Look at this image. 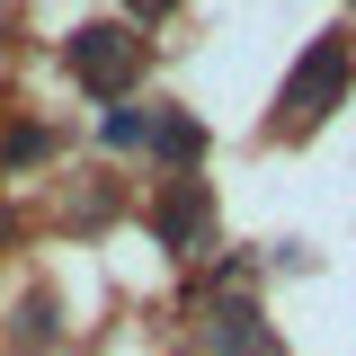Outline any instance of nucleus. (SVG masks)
<instances>
[{
  "mask_svg": "<svg viewBox=\"0 0 356 356\" xmlns=\"http://www.w3.org/2000/svg\"><path fill=\"white\" fill-rule=\"evenodd\" d=\"M72 72H81L89 98H107V107H116V89L143 72V44H134L125 27H81V36H72Z\"/></svg>",
  "mask_w": 356,
  "mask_h": 356,
  "instance_id": "f257e3e1",
  "label": "nucleus"
},
{
  "mask_svg": "<svg viewBox=\"0 0 356 356\" xmlns=\"http://www.w3.org/2000/svg\"><path fill=\"white\" fill-rule=\"evenodd\" d=\"M339 89H348V44H339V36H321V44L303 54V63H294V81H285V98H276V107H285V116L303 125V116H321V107H330Z\"/></svg>",
  "mask_w": 356,
  "mask_h": 356,
  "instance_id": "f03ea898",
  "label": "nucleus"
},
{
  "mask_svg": "<svg viewBox=\"0 0 356 356\" xmlns=\"http://www.w3.org/2000/svg\"><path fill=\"white\" fill-rule=\"evenodd\" d=\"M205 232H214V196H205L196 178H178L170 196H161V241L187 259V250H205Z\"/></svg>",
  "mask_w": 356,
  "mask_h": 356,
  "instance_id": "7ed1b4c3",
  "label": "nucleus"
},
{
  "mask_svg": "<svg viewBox=\"0 0 356 356\" xmlns=\"http://www.w3.org/2000/svg\"><path fill=\"white\" fill-rule=\"evenodd\" d=\"M143 107H107V116H98V143H107V152H134V143H143Z\"/></svg>",
  "mask_w": 356,
  "mask_h": 356,
  "instance_id": "20e7f679",
  "label": "nucleus"
},
{
  "mask_svg": "<svg viewBox=\"0 0 356 356\" xmlns=\"http://www.w3.org/2000/svg\"><path fill=\"white\" fill-rule=\"evenodd\" d=\"M161 152H170V161H196V152H205V125H196V116H161Z\"/></svg>",
  "mask_w": 356,
  "mask_h": 356,
  "instance_id": "39448f33",
  "label": "nucleus"
},
{
  "mask_svg": "<svg viewBox=\"0 0 356 356\" xmlns=\"http://www.w3.org/2000/svg\"><path fill=\"white\" fill-rule=\"evenodd\" d=\"M27 161H44V125H18L0 143V170H27Z\"/></svg>",
  "mask_w": 356,
  "mask_h": 356,
  "instance_id": "423d86ee",
  "label": "nucleus"
},
{
  "mask_svg": "<svg viewBox=\"0 0 356 356\" xmlns=\"http://www.w3.org/2000/svg\"><path fill=\"white\" fill-rule=\"evenodd\" d=\"M125 9L134 18H170V0H125Z\"/></svg>",
  "mask_w": 356,
  "mask_h": 356,
  "instance_id": "0eeeda50",
  "label": "nucleus"
},
{
  "mask_svg": "<svg viewBox=\"0 0 356 356\" xmlns=\"http://www.w3.org/2000/svg\"><path fill=\"white\" fill-rule=\"evenodd\" d=\"M0 241H9V205H0Z\"/></svg>",
  "mask_w": 356,
  "mask_h": 356,
  "instance_id": "6e6552de",
  "label": "nucleus"
}]
</instances>
